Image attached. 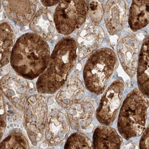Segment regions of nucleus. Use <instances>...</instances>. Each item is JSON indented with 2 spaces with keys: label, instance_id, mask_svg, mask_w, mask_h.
I'll use <instances>...</instances> for the list:
<instances>
[{
  "label": "nucleus",
  "instance_id": "1",
  "mask_svg": "<svg viewBox=\"0 0 149 149\" xmlns=\"http://www.w3.org/2000/svg\"><path fill=\"white\" fill-rule=\"evenodd\" d=\"M50 57V49L46 40L35 33H27L16 42L10 63L17 72L31 78L45 70Z\"/></svg>",
  "mask_w": 149,
  "mask_h": 149
},
{
  "label": "nucleus",
  "instance_id": "2",
  "mask_svg": "<svg viewBox=\"0 0 149 149\" xmlns=\"http://www.w3.org/2000/svg\"><path fill=\"white\" fill-rule=\"evenodd\" d=\"M149 102L139 90L129 93L121 107L118 129L120 135L128 140L141 135L146 126Z\"/></svg>",
  "mask_w": 149,
  "mask_h": 149
},
{
  "label": "nucleus",
  "instance_id": "3",
  "mask_svg": "<svg viewBox=\"0 0 149 149\" xmlns=\"http://www.w3.org/2000/svg\"><path fill=\"white\" fill-rule=\"evenodd\" d=\"M117 64L116 55L111 49L103 48L93 53L84 70V78L88 90L97 95L103 93L116 68Z\"/></svg>",
  "mask_w": 149,
  "mask_h": 149
},
{
  "label": "nucleus",
  "instance_id": "4",
  "mask_svg": "<svg viewBox=\"0 0 149 149\" xmlns=\"http://www.w3.org/2000/svg\"><path fill=\"white\" fill-rule=\"evenodd\" d=\"M58 4L54 14L57 31L70 35L86 21L88 10L86 0H61Z\"/></svg>",
  "mask_w": 149,
  "mask_h": 149
},
{
  "label": "nucleus",
  "instance_id": "5",
  "mask_svg": "<svg viewBox=\"0 0 149 149\" xmlns=\"http://www.w3.org/2000/svg\"><path fill=\"white\" fill-rule=\"evenodd\" d=\"M124 84L118 80L110 85L104 94L96 111L97 120L101 124L109 126L116 119L123 100Z\"/></svg>",
  "mask_w": 149,
  "mask_h": 149
},
{
  "label": "nucleus",
  "instance_id": "6",
  "mask_svg": "<svg viewBox=\"0 0 149 149\" xmlns=\"http://www.w3.org/2000/svg\"><path fill=\"white\" fill-rule=\"evenodd\" d=\"M38 0H2L8 18L19 26L30 24L36 13Z\"/></svg>",
  "mask_w": 149,
  "mask_h": 149
},
{
  "label": "nucleus",
  "instance_id": "7",
  "mask_svg": "<svg viewBox=\"0 0 149 149\" xmlns=\"http://www.w3.org/2000/svg\"><path fill=\"white\" fill-rule=\"evenodd\" d=\"M127 0H108L105 6L104 17L105 25L110 35H114L125 26L128 16Z\"/></svg>",
  "mask_w": 149,
  "mask_h": 149
},
{
  "label": "nucleus",
  "instance_id": "8",
  "mask_svg": "<svg viewBox=\"0 0 149 149\" xmlns=\"http://www.w3.org/2000/svg\"><path fill=\"white\" fill-rule=\"evenodd\" d=\"M118 54L120 62L126 74L130 77L135 76L138 61L139 49L135 36L123 37L118 43Z\"/></svg>",
  "mask_w": 149,
  "mask_h": 149
},
{
  "label": "nucleus",
  "instance_id": "9",
  "mask_svg": "<svg viewBox=\"0 0 149 149\" xmlns=\"http://www.w3.org/2000/svg\"><path fill=\"white\" fill-rule=\"evenodd\" d=\"M104 37V31L100 26L93 23L86 25L78 37L79 56L85 58L101 46Z\"/></svg>",
  "mask_w": 149,
  "mask_h": 149
},
{
  "label": "nucleus",
  "instance_id": "10",
  "mask_svg": "<svg viewBox=\"0 0 149 149\" xmlns=\"http://www.w3.org/2000/svg\"><path fill=\"white\" fill-rule=\"evenodd\" d=\"M29 27L45 40L51 39L56 30L52 12L47 8L40 9L31 21Z\"/></svg>",
  "mask_w": 149,
  "mask_h": 149
},
{
  "label": "nucleus",
  "instance_id": "11",
  "mask_svg": "<svg viewBox=\"0 0 149 149\" xmlns=\"http://www.w3.org/2000/svg\"><path fill=\"white\" fill-rule=\"evenodd\" d=\"M122 139L115 129L108 126H99L93 135L94 149H120Z\"/></svg>",
  "mask_w": 149,
  "mask_h": 149
},
{
  "label": "nucleus",
  "instance_id": "12",
  "mask_svg": "<svg viewBox=\"0 0 149 149\" xmlns=\"http://www.w3.org/2000/svg\"><path fill=\"white\" fill-rule=\"evenodd\" d=\"M137 78L140 91L149 98V37L145 40L140 52Z\"/></svg>",
  "mask_w": 149,
  "mask_h": 149
},
{
  "label": "nucleus",
  "instance_id": "13",
  "mask_svg": "<svg viewBox=\"0 0 149 149\" xmlns=\"http://www.w3.org/2000/svg\"><path fill=\"white\" fill-rule=\"evenodd\" d=\"M130 29L136 31L149 23V0H132L128 17Z\"/></svg>",
  "mask_w": 149,
  "mask_h": 149
},
{
  "label": "nucleus",
  "instance_id": "14",
  "mask_svg": "<svg viewBox=\"0 0 149 149\" xmlns=\"http://www.w3.org/2000/svg\"><path fill=\"white\" fill-rule=\"evenodd\" d=\"M15 34L14 28L7 22L1 25V67L8 63L14 47Z\"/></svg>",
  "mask_w": 149,
  "mask_h": 149
},
{
  "label": "nucleus",
  "instance_id": "15",
  "mask_svg": "<svg viewBox=\"0 0 149 149\" xmlns=\"http://www.w3.org/2000/svg\"><path fill=\"white\" fill-rule=\"evenodd\" d=\"M88 8L90 18L93 23L97 24L100 23L104 12L99 0H88Z\"/></svg>",
  "mask_w": 149,
  "mask_h": 149
},
{
  "label": "nucleus",
  "instance_id": "16",
  "mask_svg": "<svg viewBox=\"0 0 149 149\" xmlns=\"http://www.w3.org/2000/svg\"><path fill=\"white\" fill-rule=\"evenodd\" d=\"M73 145L75 148H91V141L86 137L81 135H74L73 138Z\"/></svg>",
  "mask_w": 149,
  "mask_h": 149
},
{
  "label": "nucleus",
  "instance_id": "17",
  "mask_svg": "<svg viewBox=\"0 0 149 149\" xmlns=\"http://www.w3.org/2000/svg\"><path fill=\"white\" fill-rule=\"evenodd\" d=\"M139 148L149 149V125L143 132L139 142Z\"/></svg>",
  "mask_w": 149,
  "mask_h": 149
},
{
  "label": "nucleus",
  "instance_id": "18",
  "mask_svg": "<svg viewBox=\"0 0 149 149\" xmlns=\"http://www.w3.org/2000/svg\"><path fill=\"white\" fill-rule=\"evenodd\" d=\"M61 0H41L42 5L46 7H50L58 4Z\"/></svg>",
  "mask_w": 149,
  "mask_h": 149
},
{
  "label": "nucleus",
  "instance_id": "19",
  "mask_svg": "<svg viewBox=\"0 0 149 149\" xmlns=\"http://www.w3.org/2000/svg\"><path fill=\"white\" fill-rule=\"evenodd\" d=\"M18 91L20 93H24L26 91V90L23 88H20L18 89Z\"/></svg>",
  "mask_w": 149,
  "mask_h": 149
},
{
  "label": "nucleus",
  "instance_id": "20",
  "mask_svg": "<svg viewBox=\"0 0 149 149\" xmlns=\"http://www.w3.org/2000/svg\"><path fill=\"white\" fill-rule=\"evenodd\" d=\"M8 94L9 95L13 96L15 94L14 92L12 91H9V92L8 93Z\"/></svg>",
  "mask_w": 149,
  "mask_h": 149
},
{
  "label": "nucleus",
  "instance_id": "21",
  "mask_svg": "<svg viewBox=\"0 0 149 149\" xmlns=\"http://www.w3.org/2000/svg\"><path fill=\"white\" fill-rule=\"evenodd\" d=\"M20 82L22 85H26V82L25 80L23 79L21 80Z\"/></svg>",
  "mask_w": 149,
  "mask_h": 149
},
{
  "label": "nucleus",
  "instance_id": "22",
  "mask_svg": "<svg viewBox=\"0 0 149 149\" xmlns=\"http://www.w3.org/2000/svg\"><path fill=\"white\" fill-rule=\"evenodd\" d=\"M15 74L14 73H12V74H10V77L12 78H15Z\"/></svg>",
  "mask_w": 149,
  "mask_h": 149
},
{
  "label": "nucleus",
  "instance_id": "23",
  "mask_svg": "<svg viewBox=\"0 0 149 149\" xmlns=\"http://www.w3.org/2000/svg\"><path fill=\"white\" fill-rule=\"evenodd\" d=\"M64 102L65 103L68 104L70 102V100H68L66 99L64 101Z\"/></svg>",
  "mask_w": 149,
  "mask_h": 149
},
{
  "label": "nucleus",
  "instance_id": "24",
  "mask_svg": "<svg viewBox=\"0 0 149 149\" xmlns=\"http://www.w3.org/2000/svg\"><path fill=\"white\" fill-rule=\"evenodd\" d=\"M53 103V102L52 100H49L48 102V104L49 105H50L52 104Z\"/></svg>",
  "mask_w": 149,
  "mask_h": 149
},
{
  "label": "nucleus",
  "instance_id": "25",
  "mask_svg": "<svg viewBox=\"0 0 149 149\" xmlns=\"http://www.w3.org/2000/svg\"><path fill=\"white\" fill-rule=\"evenodd\" d=\"M32 102H35L36 101L35 98L34 97H32L30 98Z\"/></svg>",
  "mask_w": 149,
  "mask_h": 149
},
{
  "label": "nucleus",
  "instance_id": "26",
  "mask_svg": "<svg viewBox=\"0 0 149 149\" xmlns=\"http://www.w3.org/2000/svg\"><path fill=\"white\" fill-rule=\"evenodd\" d=\"M31 114V112L30 110H28L27 112H26V114H27L28 115H30Z\"/></svg>",
  "mask_w": 149,
  "mask_h": 149
},
{
  "label": "nucleus",
  "instance_id": "27",
  "mask_svg": "<svg viewBox=\"0 0 149 149\" xmlns=\"http://www.w3.org/2000/svg\"><path fill=\"white\" fill-rule=\"evenodd\" d=\"M47 147V145L46 144H42V147L43 148H46Z\"/></svg>",
  "mask_w": 149,
  "mask_h": 149
},
{
  "label": "nucleus",
  "instance_id": "28",
  "mask_svg": "<svg viewBox=\"0 0 149 149\" xmlns=\"http://www.w3.org/2000/svg\"><path fill=\"white\" fill-rule=\"evenodd\" d=\"M60 119L61 120H63L64 119V117L63 116H61L60 117Z\"/></svg>",
  "mask_w": 149,
  "mask_h": 149
},
{
  "label": "nucleus",
  "instance_id": "29",
  "mask_svg": "<svg viewBox=\"0 0 149 149\" xmlns=\"http://www.w3.org/2000/svg\"><path fill=\"white\" fill-rule=\"evenodd\" d=\"M47 137L48 138V139H50V138H51V135H50V134H48L47 135Z\"/></svg>",
  "mask_w": 149,
  "mask_h": 149
},
{
  "label": "nucleus",
  "instance_id": "30",
  "mask_svg": "<svg viewBox=\"0 0 149 149\" xmlns=\"http://www.w3.org/2000/svg\"><path fill=\"white\" fill-rule=\"evenodd\" d=\"M70 113L71 114H73V113H74V111L73 110H70Z\"/></svg>",
  "mask_w": 149,
  "mask_h": 149
},
{
  "label": "nucleus",
  "instance_id": "31",
  "mask_svg": "<svg viewBox=\"0 0 149 149\" xmlns=\"http://www.w3.org/2000/svg\"><path fill=\"white\" fill-rule=\"evenodd\" d=\"M64 137V135H63V134H61L60 135V137L61 138V139H62Z\"/></svg>",
  "mask_w": 149,
  "mask_h": 149
},
{
  "label": "nucleus",
  "instance_id": "32",
  "mask_svg": "<svg viewBox=\"0 0 149 149\" xmlns=\"http://www.w3.org/2000/svg\"><path fill=\"white\" fill-rule=\"evenodd\" d=\"M15 102H19V100L18 98H16L15 100Z\"/></svg>",
  "mask_w": 149,
  "mask_h": 149
},
{
  "label": "nucleus",
  "instance_id": "33",
  "mask_svg": "<svg viewBox=\"0 0 149 149\" xmlns=\"http://www.w3.org/2000/svg\"><path fill=\"white\" fill-rule=\"evenodd\" d=\"M66 86H65V87H64L62 89V90H63V91H65V90H66Z\"/></svg>",
  "mask_w": 149,
  "mask_h": 149
},
{
  "label": "nucleus",
  "instance_id": "34",
  "mask_svg": "<svg viewBox=\"0 0 149 149\" xmlns=\"http://www.w3.org/2000/svg\"><path fill=\"white\" fill-rule=\"evenodd\" d=\"M53 115L56 116L57 114V113L55 112H54L53 113Z\"/></svg>",
  "mask_w": 149,
  "mask_h": 149
},
{
  "label": "nucleus",
  "instance_id": "35",
  "mask_svg": "<svg viewBox=\"0 0 149 149\" xmlns=\"http://www.w3.org/2000/svg\"><path fill=\"white\" fill-rule=\"evenodd\" d=\"M30 93H34V90H30Z\"/></svg>",
  "mask_w": 149,
  "mask_h": 149
},
{
  "label": "nucleus",
  "instance_id": "36",
  "mask_svg": "<svg viewBox=\"0 0 149 149\" xmlns=\"http://www.w3.org/2000/svg\"><path fill=\"white\" fill-rule=\"evenodd\" d=\"M30 86H31V87L32 88H33V85L32 84H31H31H30Z\"/></svg>",
  "mask_w": 149,
  "mask_h": 149
},
{
  "label": "nucleus",
  "instance_id": "37",
  "mask_svg": "<svg viewBox=\"0 0 149 149\" xmlns=\"http://www.w3.org/2000/svg\"><path fill=\"white\" fill-rule=\"evenodd\" d=\"M33 121H35L36 120L35 118H33Z\"/></svg>",
  "mask_w": 149,
  "mask_h": 149
}]
</instances>
